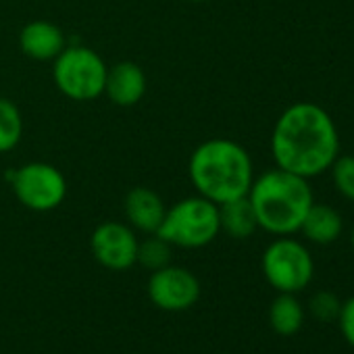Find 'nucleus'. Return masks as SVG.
I'll return each instance as SVG.
<instances>
[{
    "instance_id": "obj_1",
    "label": "nucleus",
    "mask_w": 354,
    "mask_h": 354,
    "mask_svg": "<svg viewBox=\"0 0 354 354\" xmlns=\"http://www.w3.org/2000/svg\"><path fill=\"white\" fill-rule=\"evenodd\" d=\"M275 165L304 180L329 171L339 154V133L331 115L315 102H294L271 133Z\"/></svg>"
},
{
    "instance_id": "obj_2",
    "label": "nucleus",
    "mask_w": 354,
    "mask_h": 354,
    "mask_svg": "<svg viewBox=\"0 0 354 354\" xmlns=\"http://www.w3.org/2000/svg\"><path fill=\"white\" fill-rule=\"evenodd\" d=\"M190 177L201 196L215 205L246 196L254 182L250 154L244 146L225 138L209 140L194 150Z\"/></svg>"
},
{
    "instance_id": "obj_3",
    "label": "nucleus",
    "mask_w": 354,
    "mask_h": 354,
    "mask_svg": "<svg viewBox=\"0 0 354 354\" xmlns=\"http://www.w3.org/2000/svg\"><path fill=\"white\" fill-rule=\"evenodd\" d=\"M248 201L261 230L273 236H292L300 230L315 194L308 180L277 167L252 182Z\"/></svg>"
},
{
    "instance_id": "obj_4",
    "label": "nucleus",
    "mask_w": 354,
    "mask_h": 354,
    "mask_svg": "<svg viewBox=\"0 0 354 354\" xmlns=\"http://www.w3.org/2000/svg\"><path fill=\"white\" fill-rule=\"evenodd\" d=\"M219 232V205L196 196L173 205L165 213L156 236L169 242L171 246L203 248L211 244Z\"/></svg>"
},
{
    "instance_id": "obj_5",
    "label": "nucleus",
    "mask_w": 354,
    "mask_h": 354,
    "mask_svg": "<svg viewBox=\"0 0 354 354\" xmlns=\"http://www.w3.org/2000/svg\"><path fill=\"white\" fill-rule=\"evenodd\" d=\"M261 267L265 279L279 294H296L304 290L315 275L313 254L302 242L290 236H279L265 248Z\"/></svg>"
},
{
    "instance_id": "obj_6",
    "label": "nucleus",
    "mask_w": 354,
    "mask_h": 354,
    "mask_svg": "<svg viewBox=\"0 0 354 354\" xmlns=\"http://www.w3.org/2000/svg\"><path fill=\"white\" fill-rule=\"evenodd\" d=\"M104 61L86 46L65 48L55 59V82L59 90L73 100H92L104 92Z\"/></svg>"
},
{
    "instance_id": "obj_7",
    "label": "nucleus",
    "mask_w": 354,
    "mask_h": 354,
    "mask_svg": "<svg viewBox=\"0 0 354 354\" xmlns=\"http://www.w3.org/2000/svg\"><path fill=\"white\" fill-rule=\"evenodd\" d=\"M13 190L28 209L53 211L63 203L67 184L57 167L48 162H30L13 173Z\"/></svg>"
},
{
    "instance_id": "obj_8",
    "label": "nucleus",
    "mask_w": 354,
    "mask_h": 354,
    "mask_svg": "<svg viewBox=\"0 0 354 354\" xmlns=\"http://www.w3.org/2000/svg\"><path fill=\"white\" fill-rule=\"evenodd\" d=\"M148 298L160 310H188L201 298V281L184 267L167 265L152 271V277L148 279Z\"/></svg>"
},
{
    "instance_id": "obj_9",
    "label": "nucleus",
    "mask_w": 354,
    "mask_h": 354,
    "mask_svg": "<svg viewBox=\"0 0 354 354\" xmlns=\"http://www.w3.org/2000/svg\"><path fill=\"white\" fill-rule=\"evenodd\" d=\"M92 252L102 267L111 271H125L138 261V240L127 225L106 221L92 234Z\"/></svg>"
},
{
    "instance_id": "obj_10",
    "label": "nucleus",
    "mask_w": 354,
    "mask_h": 354,
    "mask_svg": "<svg viewBox=\"0 0 354 354\" xmlns=\"http://www.w3.org/2000/svg\"><path fill=\"white\" fill-rule=\"evenodd\" d=\"M144 90H146V77L136 63L125 61L106 71L104 92L115 104L133 106L144 96Z\"/></svg>"
},
{
    "instance_id": "obj_11",
    "label": "nucleus",
    "mask_w": 354,
    "mask_h": 354,
    "mask_svg": "<svg viewBox=\"0 0 354 354\" xmlns=\"http://www.w3.org/2000/svg\"><path fill=\"white\" fill-rule=\"evenodd\" d=\"M19 44L28 57L36 61H50L65 50V36L48 21H34L21 30Z\"/></svg>"
},
{
    "instance_id": "obj_12",
    "label": "nucleus",
    "mask_w": 354,
    "mask_h": 354,
    "mask_svg": "<svg viewBox=\"0 0 354 354\" xmlns=\"http://www.w3.org/2000/svg\"><path fill=\"white\" fill-rule=\"evenodd\" d=\"M165 205L160 196L148 188H136L125 198V215L133 227L146 234H156L165 219Z\"/></svg>"
},
{
    "instance_id": "obj_13",
    "label": "nucleus",
    "mask_w": 354,
    "mask_h": 354,
    "mask_svg": "<svg viewBox=\"0 0 354 354\" xmlns=\"http://www.w3.org/2000/svg\"><path fill=\"white\" fill-rule=\"evenodd\" d=\"M302 236L319 246H327L333 244L342 232H344V219L339 215L337 209L329 207V205H321V203H313V207L308 209L300 230Z\"/></svg>"
},
{
    "instance_id": "obj_14",
    "label": "nucleus",
    "mask_w": 354,
    "mask_h": 354,
    "mask_svg": "<svg viewBox=\"0 0 354 354\" xmlns=\"http://www.w3.org/2000/svg\"><path fill=\"white\" fill-rule=\"evenodd\" d=\"M219 225L227 236L236 240H246L257 232L259 223L248 194L219 205Z\"/></svg>"
},
{
    "instance_id": "obj_15",
    "label": "nucleus",
    "mask_w": 354,
    "mask_h": 354,
    "mask_svg": "<svg viewBox=\"0 0 354 354\" xmlns=\"http://www.w3.org/2000/svg\"><path fill=\"white\" fill-rule=\"evenodd\" d=\"M271 329L279 335H294L304 325V308L294 294H279L269 306Z\"/></svg>"
},
{
    "instance_id": "obj_16",
    "label": "nucleus",
    "mask_w": 354,
    "mask_h": 354,
    "mask_svg": "<svg viewBox=\"0 0 354 354\" xmlns=\"http://www.w3.org/2000/svg\"><path fill=\"white\" fill-rule=\"evenodd\" d=\"M24 133V121L21 113L15 106V102L0 98V152L13 150Z\"/></svg>"
},
{
    "instance_id": "obj_17",
    "label": "nucleus",
    "mask_w": 354,
    "mask_h": 354,
    "mask_svg": "<svg viewBox=\"0 0 354 354\" xmlns=\"http://www.w3.org/2000/svg\"><path fill=\"white\" fill-rule=\"evenodd\" d=\"M171 261V244L165 242L162 238H158L154 234V238H148L146 242L138 244V261L142 267L150 269V271H156V269H162L167 267Z\"/></svg>"
},
{
    "instance_id": "obj_18",
    "label": "nucleus",
    "mask_w": 354,
    "mask_h": 354,
    "mask_svg": "<svg viewBox=\"0 0 354 354\" xmlns=\"http://www.w3.org/2000/svg\"><path fill=\"white\" fill-rule=\"evenodd\" d=\"M329 171H331V182L335 192L342 198L354 203V154H344V156L337 154Z\"/></svg>"
},
{
    "instance_id": "obj_19",
    "label": "nucleus",
    "mask_w": 354,
    "mask_h": 354,
    "mask_svg": "<svg viewBox=\"0 0 354 354\" xmlns=\"http://www.w3.org/2000/svg\"><path fill=\"white\" fill-rule=\"evenodd\" d=\"M339 308H342V300L333 292H327V290L315 292L313 298L308 300V310L319 321H333V319H337Z\"/></svg>"
},
{
    "instance_id": "obj_20",
    "label": "nucleus",
    "mask_w": 354,
    "mask_h": 354,
    "mask_svg": "<svg viewBox=\"0 0 354 354\" xmlns=\"http://www.w3.org/2000/svg\"><path fill=\"white\" fill-rule=\"evenodd\" d=\"M337 323H339V331H342L344 339L354 348V296H350L346 302H342Z\"/></svg>"
},
{
    "instance_id": "obj_21",
    "label": "nucleus",
    "mask_w": 354,
    "mask_h": 354,
    "mask_svg": "<svg viewBox=\"0 0 354 354\" xmlns=\"http://www.w3.org/2000/svg\"><path fill=\"white\" fill-rule=\"evenodd\" d=\"M350 244H352V250H354V225H352V232H350Z\"/></svg>"
},
{
    "instance_id": "obj_22",
    "label": "nucleus",
    "mask_w": 354,
    "mask_h": 354,
    "mask_svg": "<svg viewBox=\"0 0 354 354\" xmlns=\"http://www.w3.org/2000/svg\"><path fill=\"white\" fill-rule=\"evenodd\" d=\"M192 3H203V0H192Z\"/></svg>"
}]
</instances>
